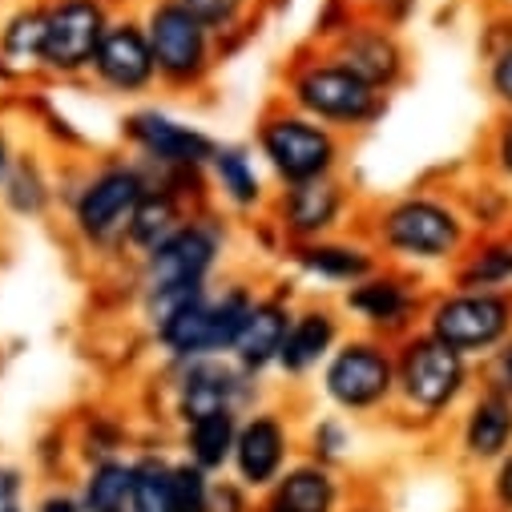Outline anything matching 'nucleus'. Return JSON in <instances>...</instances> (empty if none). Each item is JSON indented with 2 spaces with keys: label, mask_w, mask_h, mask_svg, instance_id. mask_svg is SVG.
<instances>
[{
  "label": "nucleus",
  "mask_w": 512,
  "mask_h": 512,
  "mask_svg": "<svg viewBox=\"0 0 512 512\" xmlns=\"http://www.w3.org/2000/svg\"><path fill=\"white\" fill-rule=\"evenodd\" d=\"M154 174L134 154H97L57 166V210L73 246L93 263H125V230Z\"/></svg>",
  "instance_id": "f257e3e1"
},
{
  "label": "nucleus",
  "mask_w": 512,
  "mask_h": 512,
  "mask_svg": "<svg viewBox=\"0 0 512 512\" xmlns=\"http://www.w3.org/2000/svg\"><path fill=\"white\" fill-rule=\"evenodd\" d=\"M359 230L371 238L383 263L428 275L452 271V263L476 238L452 186H408L400 194L363 206Z\"/></svg>",
  "instance_id": "f03ea898"
},
{
  "label": "nucleus",
  "mask_w": 512,
  "mask_h": 512,
  "mask_svg": "<svg viewBox=\"0 0 512 512\" xmlns=\"http://www.w3.org/2000/svg\"><path fill=\"white\" fill-rule=\"evenodd\" d=\"M279 101L307 113L311 121L327 125L339 138H359L383 121L388 97L375 93L367 81H359L335 53L307 41L299 45L287 65L279 69Z\"/></svg>",
  "instance_id": "7ed1b4c3"
},
{
  "label": "nucleus",
  "mask_w": 512,
  "mask_h": 512,
  "mask_svg": "<svg viewBox=\"0 0 512 512\" xmlns=\"http://www.w3.org/2000/svg\"><path fill=\"white\" fill-rule=\"evenodd\" d=\"M250 146L259 154L267 178L275 182V190L315 178H335L347 166V138H339L335 130L311 121L307 113L291 109L279 97H271L254 117Z\"/></svg>",
  "instance_id": "20e7f679"
},
{
  "label": "nucleus",
  "mask_w": 512,
  "mask_h": 512,
  "mask_svg": "<svg viewBox=\"0 0 512 512\" xmlns=\"http://www.w3.org/2000/svg\"><path fill=\"white\" fill-rule=\"evenodd\" d=\"M259 295H263L259 283H250L242 275H222L202 299H194L170 323L150 331V343L166 359V367H178L190 359H210V355H230Z\"/></svg>",
  "instance_id": "39448f33"
},
{
  "label": "nucleus",
  "mask_w": 512,
  "mask_h": 512,
  "mask_svg": "<svg viewBox=\"0 0 512 512\" xmlns=\"http://www.w3.org/2000/svg\"><path fill=\"white\" fill-rule=\"evenodd\" d=\"M234 218H226L218 206H198L190 218L146 259L130 267V279L142 291H170V287H214L226 275V259L234 246Z\"/></svg>",
  "instance_id": "423d86ee"
},
{
  "label": "nucleus",
  "mask_w": 512,
  "mask_h": 512,
  "mask_svg": "<svg viewBox=\"0 0 512 512\" xmlns=\"http://www.w3.org/2000/svg\"><path fill=\"white\" fill-rule=\"evenodd\" d=\"M138 17L158 61L162 93H174V97L206 93L226 57L222 41L194 13H186L178 0H142Z\"/></svg>",
  "instance_id": "0eeeda50"
},
{
  "label": "nucleus",
  "mask_w": 512,
  "mask_h": 512,
  "mask_svg": "<svg viewBox=\"0 0 512 512\" xmlns=\"http://www.w3.org/2000/svg\"><path fill=\"white\" fill-rule=\"evenodd\" d=\"M476 363L428 331L396 343V404L416 420H448L476 392Z\"/></svg>",
  "instance_id": "6e6552de"
},
{
  "label": "nucleus",
  "mask_w": 512,
  "mask_h": 512,
  "mask_svg": "<svg viewBox=\"0 0 512 512\" xmlns=\"http://www.w3.org/2000/svg\"><path fill=\"white\" fill-rule=\"evenodd\" d=\"M319 396L343 416H379L396 408V343L347 331L319 367Z\"/></svg>",
  "instance_id": "1a4fd4ad"
},
{
  "label": "nucleus",
  "mask_w": 512,
  "mask_h": 512,
  "mask_svg": "<svg viewBox=\"0 0 512 512\" xmlns=\"http://www.w3.org/2000/svg\"><path fill=\"white\" fill-rule=\"evenodd\" d=\"M117 138H121L125 154H134L158 178H206L210 154L218 146V138L206 134L202 125H194L154 101L125 109Z\"/></svg>",
  "instance_id": "9d476101"
},
{
  "label": "nucleus",
  "mask_w": 512,
  "mask_h": 512,
  "mask_svg": "<svg viewBox=\"0 0 512 512\" xmlns=\"http://www.w3.org/2000/svg\"><path fill=\"white\" fill-rule=\"evenodd\" d=\"M420 331H428L444 347H452L464 359H472L476 367H484L512 339V291L440 287L428 295Z\"/></svg>",
  "instance_id": "9b49d317"
},
{
  "label": "nucleus",
  "mask_w": 512,
  "mask_h": 512,
  "mask_svg": "<svg viewBox=\"0 0 512 512\" xmlns=\"http://www.w3.org/2000/svg\"><path fill=\"white\" fill-rule=\"evenodd\" d=\"M428 295L432 291H428L424 275L383 263L367 279H359L355 287L339 291V311H343L351 331L400 343L424 327Z\"/></svg>",
  "instance_id": "f8f14e48"
},
{
  "label": "nucleus",
  "mask_w": 512,
  "mask_h": 512,
  "mask_svg": "<svg viewBox=\"0 0 512 512\" xmlns=\"http://www.w3.org/2000/svg\"><path fill=\"white\" fill-rule=\"evenodd\" d=\"M359 218H363V202L343 174L299 182V186H279L267 210V222L279 234L283 250L319 242L331 234H347L359 226Z\"/></svg>",
  "instance_id": "ddd939ff"
},
{
  "label": "nucleus",
  "mask_w": 512,
  "mask_h": 512,
  "mask_svg": "<svg viewBox=\"0 0 512 512\" xmlns=\"http://www.w3.org/2000/svg\"><path fill=\"white\" fill-rule=\"evenodd\" d=\"M315 45L335 53L359 81H367L383 97L400 93L412 81V49H408L404 33L392 21H383L379 13L351 9L343 17V25Z\"/></svg>",
  "instance_id": "4468645a"
},
{
  "label": "nucleus",
  "mask_w": 512,
  "mask_h": 512,
  "mask_svg": "<svg viewBox=\"0 0 512 512\" xmlns=\"http://www.w3.org/2000/svg\"><path fill=\"white\" fill-rule=\"evenodd\" d=\"M101 97L125 101V105H142L154 93H162L158 81V61L150 49V37L142 29L138 9H121L109 25V33L101 37L89 77H85Z\"/></svg>",
  "instance_id": "2eb2a0df"
},
{
  "label": "nucleus",
  "mask_w": 512,
  "mask_h": 512,
  "mask_svg": "<svg viewBox=\"0 0 512 512\" xmlns=\"http://www.w3.org/2000/svg\"><path fill=\"white\" fill-rule=\"evenodd\" d=\"M263 396V379L242 371L230 355H210V359H190L170 367V404L178 424L214 416V412H254Z\"/></svg>",
  "instance_id": "dca6fc26"
},
{
  "label": "nucleus",
  "mask_w": 512,
  "mask_h": 512,
  "mask_svg": "<svg viewBox=\"0 0 512 512\" xmlns=\"http://www.w3.org/2000/svg\"><path fill=\"white\" fill-rule=\"evenodd\" d=\"M121 0H45V77L85 81Z\"/></svg>",
  "instance_id": "f3484780"
},
{
  "label": "nucleus",
  "mask_w": 512,
  "mask_h": 512,
  "mask_svg": "<svg viewBox=\"0 0 512 512\" xmlns=\"http://www.w3.org/2000/svg\"><path fill=\"white\" fill-rule=\"evenodd\" d=\"M206 198L226 218H242V222L267 218L275 182L267 178L250 142H218L214 146L210 166H206Z\"/></svg>",
  "instance_id": "a211bd4d"
},
{
  "label": "nucleus",
  "mask_w": 512,
  "mask_h": 512,
  "mask_svg": "<svg viewBox=\"0 0 512 512\" xmlns=\"http://www.w3.org/2000/svg\"><path fill=\"white\" fill-rule=\"evenodd\" d=\"M295 456V432L287 412L279 408H254L238 420V440H234V480L242 488H275L279 476L291 468Z\"/></svg>",
  "instance_id": "6ab92c4d"
},
{
  "label": "nucleus",
  "mask_w": 512,
  "mask_h": 512,
  "mask_svg": "<svg viewBox=\"0 0 512 512\" xmlns=\"http://www.w3.org/2000/svg\"><path fill=\"white\" fill-rule=\"evenodd\" d=\"M206 178H158L150 182V190L142 194L130 230H125V267H134L138 259H146L150 250H158L186 218L190 210L206 206Z\"/></svg>",
  "instance_id": "aec40b11"
},
{
  "label": "nucleus",
  "mask_w": 512,
  "mask_h": 512,
  "mask_svg": "<svg viewBox=\"0 0 512 512\" xmlns=\"http://www.w3.org/2000/svg\"><path fill=\"white\" fill-rule=\"evenodd\" d=\"M287 267L315 283L319 291H347L355 287L359 279H367L375 267H383L379 250L371 246V238L355 226L347 234H331V238H319V242H303V246H287L283 250Z\"/></svg>",
  "instance_id": "412c9836"
},
{
  "label": "nucleus",
  "mask_w": 512,
  "mask_h": 512,
  "mask_svg": "<svg viewBox=\"0 0 512 512\" xmlns=\"http://www.w3.org/2000/svg\"><path fill=\"white\" fill-rule=\"evenodd\" d=\"M347 331L351 327H347L339 303L303 299L295 307V315H291V327H287V339H283V351H279L275 371L283 379H291V383L319 375V367L331 359V351L343 343Z\"/></svg>",
  "instance_id": "4be33fe9"
},
{
  "label": "nucleus",
  "mask_w": 512,
  "mask_h": 512,
  "mask_svg": "<svg viewBox=\"0 0 512 512\" xmlns=\"http://www.w3.org/2000/svg\"><path fill=\"white\" fill-rule=\"evenodd\" d=\"M299 299L279 283V287H263L259 303H254V311L246 315L242 323V335L230 351V359L250 371V375H271L275 363H279V351H283V339H287V327H291V315H295Z\"/></svg>",
  "instance_id": "5701e85b"
},
{
  "label": "nucleus",
  "mask_w": 512,
  "mask_h": 512,
  "mask_svg": "<svg viewBox=\"0 0 512 512\" xmlns=\"http://www.w3.org/2000/svg\"><path fill=\"white\" fill-rule=\"evenodd\" d=\"M460 452L472 464H496L512 452V396L484 375L460 412Z\"/></svg>",
  "instance_id": "b1692460"
},
{
  "label": "nucleus",
  "mask_w": 512,
  "mask_h": 512,
  "mask_svg": "<svg viewBox=\"0 0 512 512\" xmlns=\"http://www.w3.org/2000/svg\"><path fill=\"white\" fill-rule=\"evenodd\" d=\"M45 77V0H0V81Z\"/></svg>",
  "instance_id": "393cba45"
},
{
  "label": "nucleus",
  "mask_w": 512,
  "mask_h": 512,
  "mask_svg": "<svg viewBox=\"0 0 512 512\" xmlns=\"http://www.w3.org/2000/svg\"><path fill=\"white\" fill-rule=\"evenodd\" d=\"M0 214L17 222H45L49 214H57V166L41 150H17L5 182H0Z\"/></svg>",
  "instance_id": "a878e982"
},
{
  "label": "nucleus",
  "mask_w": 512,
  "mask_h": 512,
  "mask_svg": "<svg viewBox=\"0 0 512 512\" xmlns=\"http://www.w3.org/2000/svg\"><path fill=\"white\" fill-rule=\"evenodd\" d=\"M448 287L464 291H512V230L476 234L452 263Z\"/></svg>",
  "instance_id": "bb28decb"
},
{
  "label": "nucleus",
  "mask_w": 512,
  "mask_h": 512,
  "mask_svg": "<svg viewBox=\"0 0 512 512\" xmlns=\"http://www.w3.org/2000/svg\"><path fill=\"white\" fill-rule=\"evenodd\" d=\"M339 484L327 464H291L275 488H267V500L259 512H335Z\"/></svg>",
  "instance_id": "cd10ccee"
},
{
  "label": "nucleus",
  "mask_w": 512,
  "mask_h": 512,
  "mask_svg": "<svg viewBox=\"0 0 512 512\" xmlns=\"http://www.w3.org/2000/svg\"><path fill=\"white\" fill-rule=\"evenodd\" d=\"M472 234H500L512 230V186H504L500 178H492L484 166L480 174H468L464 182L452 186Z\"/></svg>",
  "instance_id": "c85d7f7f"
},
{
  "label": "nucleus",
  "mask_w": 512,
  "mask_h": 512,
  "mask_svg": "<svg viewBox=\"0 0 512 512\" xmlns=\"http://www.w3.org/2000/svg\"><path fill=\"white\" fill-rule=\"evenodd\" d=\"M238 412H214V416H202V420H190L182 424V448H186V460L198 464L202 472H222L230 468L234 460V440H238Z\"/></svg>",
  "instance_id": "c756f323"
},
{
  "label": "nucleus",
  "mask_w": 512,
  "mask_h": 512,
  "mask_svg": "<svg viewBox=\"0 0 512 512\" xmlns=\"http://www.w3.org/2000/svg\"><path fill=\"white\" fill-rule=\"evenodd\" d=\"M85 512H134V460H97L81 484Z\"/></svg>",
  "instance_id": "7c9ffc66"
},
{
  "label": "nucleus",
  "mask_w": 512,
  "mask_h": 512,
  "mask_svg": "<svg viewBox=\"0 0 512 512\" xmlns=\"http://www.w3.org/2000/svg\"><path fill=\"white\" fill-rule=\"evenodd\" d=\"M178 5L186 13H194L222 41L226 53L254 33V25H259V13H263V0H178Z\"/></svg>",
  "instance_id": "2f4dec72"
},
{
  "label": "nucleus",
  "mask_w": 512,
  "mask_h": 512,
  "mask_svg": "<svg viewBox=\"0 0 512 512\" xmlns=\"http://www.w3.org/2000/svg\"><path fill=\"white\" fill-rule=\"evenodd\" d=\"M170 476L174 464L166 456L134 460V512H170Z\"/></svg>",
  "instance_id": "473e14b6"
},
{
  "label": "nucleus",
  "mask_w": 512,
  "mask_h": 512,
  "mask_svg": "<svg viewBox=\"0 0 512 512\" xmlns=\"http://www.w3.org/2000/svg\"><path fill=\"white\" fill-rule=\"evenodd\" d=\"M210 496H214L210 472H202L190 460L174 464V476H170V512H210Z\"/></svg>",
  "instance_id": "72a5a7b5"
},
{
  "label": "nucleus",
  "mask_w": 512,
  "mask_h": 512,
  "mask_svg": "<svg viewBox=\"0 0 512 512\" xmlns=\"http://www.w3.org/2000/svg\"><path fill=\"white\" fill-rule=\"evenodd\" d=\"M480 166L504 186H512V113H500L488 125L484 146H480Z\"/></svg>",
  "instance_id": "f704fd0d"
},
{
  "label": "nucleus",
  "mask_w": 512,
  "mask_h": 512,
  "mask_svg": "<svg viewBox=\"0 0 512 512\" xmlns=\"http://www.w3.org/2000/svg\"><path fill=\"white\" fill-rule=\"evenodd\" d=\"M484 89L500 113H512V41L484 53Z\"/></svg>",
  "instance_id": "c9c22d12"
},
{
  "label": "nucleus",
  "mask_w": 512,
  "mask_h": 512,
  "mask_svg": "<svg viewBox=\"0 0 512 512\" xmlns=\"http://www.w3.org/2000/svg\"><path fill=\"white\" fill-rule=\"evenodd\" d=\"M311 448H315V464H331L351 448V432L343 424V416H323L311 432Z\"/></svg>",
  "instance_id": "e433bc0d"
},
{
  "label": "nucleus",
  "mask_w": 512,
  "mask_h": 512,
  "mask_svg": "<svg viewBox=\"0 0 512 512\" xmlns=\"http://www.w3.org/2000/svg\"><path fill=\"white\" fill-rule=\"evenodd\" d=\"M492 500L512 512V452H504L496 464H492Z\"/></svg>",
  "instance_id": "4c0bfd02"
},
{
  "label": "nucleus",
  "mask_w": 512,
  "mask_h": 512,
  "mask_svg": "<svg viewBox=\"0 0 512 512\" xmlns=\"http://www.w3.org/2000/svg\"><path fill=\"white\" fill-rule=\"evenodd\" d=\"M480 371H484V379L500 383V388H504V392L512 396V339H508V343H504V347L496 351V359H488V363H484Z\"/></svg>",
  "instance_id": "58836bf2"
},
{
  "label": "nucleus",
  "mask_w": 512,
  "mask_h": 512,
  "mask_svg": "<svg viewBox=\"0 0 512 512\" xmlns=\"http://www.w3.org/2000/svg\"><path fill=\"white\" fill-rule=\"evenodd\" d=\"M17 150H21V142H17V134H13L9 117L0 113V182H5V174H9V166H13V158H17Z\"/></svg>",
  "instance_id": "ea45409f"
},
{
  "label": "nucleus",
  "mask_w": 512,
  "mask_h": 512,
  "mask_svg": "<svg viewBox=\"0 0 512 512\" xmlns=\"http://www.w3.org/2000/svg\"><path fill=\"white\" fill-rule=\"evenodd\" d=\"M33 512H85V508H81V496L49 492V496H41V500H37V508H33Z\"/></svg>",
  "instance_id": "a19ab883"
},
{
  "label": "nucleus",
  "mask_w": 512,
  "mask_h": 512,
  "mask_svg": "<svg viewBox=\"0 0 512 512\" xmlns=\"http://www.w3.org/2000/svg\"><path fill=\"white\" fill-rule=\"evenodd\" d=\"M347 5H355V9H367V13H375V9L383 5V0H347Z\"/></svg>",
  "instance_id": "79ce46f5"
},
{
  "label": "nucleus",
  "mask_w": 512,
  "mask_h": 512,
  "mask_svg": "<svg viewBox=\"0 0 512 512\" xmlns=\"http://www.w3.org/2000/svg\"><path fill=\"white\" fill-rule=\"evenodd\" d=\"M492 9H504V13H512V0H492Z\"/></svg>",
  "instance_id": "37998d69"
},
{
  "label": "nucleus",
  "mask_w": 512,
  "mask_h": 512,
  "mask_svg": "<svg viewBox=\"0 0 512 512\" xmlns=\"http://www.w3.org/2000/svg\"><path fill=\"white\" fill-rule=\"evenodd\" d=\"M0 512H25L21 504H5V508H0Z\"/></svg>",
  "instance_id": "c03bdc74"
}]
</instances>
